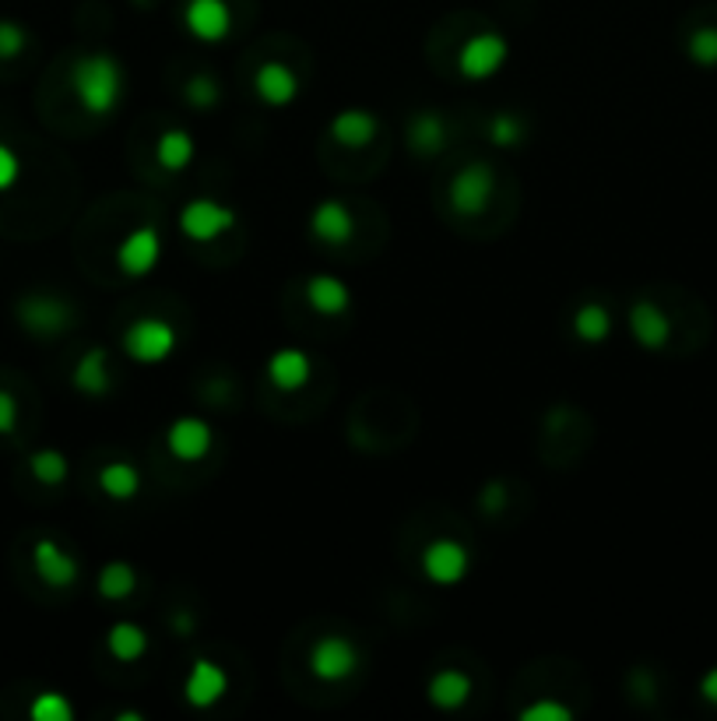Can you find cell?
<instances>
[{"instance_id": "5", "label": "cell", "mask_w": 717, "mask_h": 721, "mask_svg": "<svg viewBox=\"0 0 717 721\" xmlns=\"http://www.w3.org/2000/svg\"><path fill=\"white\" fill-rule=\"evenodd\" d=\"M229 230H236V212L222 201L193 198L180 208V233L193 243H211Z\"/></svg>"}, {"instance_id": "21", "label": "cell", "mask_w": 717, "mask_h": 721, "mask_svg": "<svg viewBox=\"0 0 717 721\" xmlns=\"http://www.w3.org/2000/svg\"><path fill=\"white\" fill-rule=\"evenodd\" d=\"M71 381H74L77 391L88 394V397H103V394H109V388H113V373H109V356H106V349L92 346L82 359H77V367H74V373H71Z\"/></svg>"}, {"instance_id": "4", "label": "cell", "mask_w": 717, "mask_h": 721, "mask_svg": "<svg viewBox=\"0 0 717 721\" xmlns=\"http://www.w3.org/2000/svg\"><path fill=\"white\" fill-rule=\"evenodd\" d=\"M496 198V173L489 162H468L451 180V208L461 215H482Z\"/></svg>"}, {"instance_id": "36", "label": "cell", "mask_w": 717, "mask_h": 721, "mask_svg": "<svg viewBox=\"0 0 717 721\" xmlns=\"http://www.w3.org/2000/svg\"><path fill=\"white\" fill-rule=\"evenodd\" d=\"M14 426H18V402L14 394L0 391V433H14Z\"/></svg>"}, {"instance_id": "39", "label": "cell", "mask_w": 717, "mask_h": 721, "mask_svg": "<svg viewBox=\"0 0 717 721\" xmlns=\"http://www.w3.org/2000/svg\"><path fill=\"white\" fill-rule=\"evenodd\" d=\"M172 626H177V634H190V630H193V616H190V613H177Z\"/></svg>"}, {"instance_id": "25", "label": "cell", "mask_w": 717, "mask_h": 721, "mask_svg": "<svg viewBox=\"0 0 717 721\" xmlns=\"http://www.w3.org/2000/svg\"><path fill=\"white\" fill-rule=\"evenodd\" d=\"M99 486L109 500L116 503H127L141 492V471L134 468L130 462H109L103 471H99Z\"/></svg>"}, {"instance_id": "29", "label": "cell", "mask_w": 717, "mask_h": 721, "mask_svg": "<svg viewBox=\"0 0 717 721\" xmlns=\"http://www.w3.org/2000/svg\"><path fill=\"white\" fill-rule=\"evenodd\" d=\"M183 96H187V103L193 109H215L222 103V85H219L215 74L201 71V74H193V78L187 82Z\"/></svg>"}, {"instance_id": "33", "label": "cell", "mask_w": 717, "mask_h": 721, "mask_svg": "<svg viewBox=\"0 0 717 721\" xmlns=\"http://www.w3.org/2000/svg\"><path fill=\"white\" fill-rule=\"evenodd\" d=\"M29 46V32L18 25V22H0V61H14V56H22Z\"/></svg>"}, {"instance_id": "20", "label": "cell", "mask_w": 717, "mask_h": 721, "mask_svg": "<svg viewBox=\"0 0 717 721\" xmlns=\"http://www.w3.org/2000/svg\"><path fill=\"white\" fill-rule=\"evenodd\" d=\"M425 697H430V704L440 711H457L468 704V697H472V676L461 669H440L433 672L430 687H425Z\"/></svg>"}, {"instance_id": "32", "label": "cell", "mask_w": 717, "mask_h": 721, "mask_svg": "<svg viewBox=\"0 0 717 721\" xmlns=\"http://www.w3.org/2000/svg\"><path fill=\"white\" fill-rule=\"evenodd\" d=\"M489 141L496 148H514L525 141V124H520L514 113H496L489 120Z\"/></svg>"}, {"instance_id": "19", "label": "cell", "mask_w": 717, "mask_h": 721, "mask_svg": "<svg viewBox=\"0 0 717 721\" xmlns=\"http://www.w3.org/2000/svg\"><path fill=\"white\" fill-rule=\"evenodd\" d=\"M306 303H309V310H317L320 317H338L352 307V289L335 275H314L306 282Z\"/></svg>"}, {"instance_id": "10", "label": "cell", "mask_w": 717, "mask_h": 721, "mask_svg": "<svg viewBox=\"0 0 717 721\" xmlns=\"http://www.w3.org/2000/svg\"><path fill=\"white\" fill-rule=\"evenodd\" d=\"M225 693H229V672L222 666H215L211 658L193 661L187 679H183V700H187V704L198 708V711H208V708H215Z\"/></svg>"}, {"instance_id": "11", "label": "cell", "mask_w": 717, "mask_h": 721, "mask_svg": "<svg viewBox=\"0 0 717 721\" xmlns=\"http://www.w3.org/2000/svg\"><path fill=\"white\" fill-rule=\"evenodd\" d=\"M166 447L177 462H201L215 447V430H211L198 415H183L166 430Z\"/></svg>"}, {"instance_id": "35", "label": "cell", "mask_w": 717, "mask_h": 721, "mask_svg": "<svg viewBox=\"0 0 717 721\" xmlns=\"http://www.w3.org/2000/svg\"><path fill=\"white\" fill-rule=\"evenodd\" d=\"M18 177H22V159L14 156V148L0 141V194L11 191V187L18 183Z\"/></svg>"}, {"instance_id": "17", "label": "cell", "mask_w": 717, "mask_h": 721, "mask_svg": "<svg viewBox=\"0 0 717 721\" xmlns=\"http://www.w3.org/2000/svg\"><path fill=\"white\" fill-rule=\"evenodd\" d=\"M309 233L317 240L331 243V246H341L356 236V215L352 208L338 198H327L314 208V215H309Z\"/></svg>"}, {"instance_id": "18", "label": "cell", "mask_w": 717, "mask_h": 721, "mask_svg": "<svg viewBox=\"0 0 717 721\" xmlns=\"http://www.w3.org/2000/svg\"><path fill=\"white\" fill-rule=\"evenodd\" d=\"M377 135H380V120L370 109H341L331 120V138L341 148H366L377 141Z\"/></svg>"}, {"instance_id": "37", "label": "cell", "mask_w": 717, "mask_h": 721, "mask_svg": "<svg viewBox=\"0 0 717 721\" xmlns=\"http://www.w3.org/2000/svg\"><path fill=\"white\" fill-rule=\"evenodd\" d=\"M700 697L707 700V704L717 708V669H710V672L700 679Z\"/></svg>"}, {"instance_id": "30", "label": "cell", "mask_w": 717, "mask_h": 721, "mask_svg": "<svg viewBox=\"0 0 717 721\" xmlns=\"http://www.w3.org/2000/svg\"><path fill=\"white\" fill-rule=\"evenodd\" d=\"M29 718L32 721H71L74 718V704L56 690L39 693L32 704H29Z\"/></svg>"}, {"instance_id": "15", "label": "cell", "mask_w": 717, "mask_h": 721, "mask_svg": "<svg viewBox=\"0 0 717 721\" xmlns=\"http://www.w3.org/2000/svg\"><path fill=\"white\" fill-rule=\"evenodd\" d=\"M309 377H314V359H309V352H303L296 346H285V349L271 352L267 381L275 384L278 391H285V394L303 391L309 384Z\"/></svg>"}, {"instance_id": "38", "label": "cell", "mask_w": 717, "mask_h": 721, "mask_svg": "<svg viewBox=\"0 0 717 721\" xmlns=\"http://www.w3.org/2000/svg\"><path fill=\"white\" fill-rule=\"evenodd\" d=\"M503 492H507V489H503L499 483H493V486L486 489V500H482V507H486V510H496V503L503 507Z\"/></svg>"}, {"instance_id": "14", "label": "cell", "mask_w": 717, "mask_h": 721, "mask_svg": "<svg viewBox=\"0 0 717 721\" xmlns=\"http://www.w3.org/2000/svg\"><path fill=\"white\" fill-rule=\"evenodd\" d=\"M254 92H257V99L264 106H275V109H285V106H293L296 96H299V78H296V71L282 64V61H267L257 67L254 74Z\"/></svg>"}, {"instance_id": "34", "label": "cell", "mask_w": 717, "mask_h": 721, "mask_svg": "<svg viewBox=\"0 0 717 721\" xmlns=\"http://www.w3.org/2000/svg\"><path fill=\"white\" fill-rule=\"evenodd\" d=\"M573 711L559 700H535V704L520 708V721H570Z\"/></svg>"}, {"instance_id": "12", "label": "cell", "mask_w": 717, "mask_h": 721, "mask_svg": "<svg viewBox=\"0 0 717 721\" xmlns=\"http://www.w3.org/2000/svg\"><path fill=\"white\" fill-rule=\"evenodd\" d=\"M183 22L193 40L201 43H222L232 32V8L225 0H190L183 11Z\"/></svg>"}, {"instance_id": "31", "label": "cell", "mask_w": 717, "mask_h": 721, "mask_svg": "<svg viewBox=\"0 0 717 721\" xmlns=\"http://www.w3.org/2000/svg\"><path fill=\"white\" fill-rule=\"evenodd\" d=\"M686 53H689L693 64L717 67V29H714V25L696 29V32L689 35V43H686Z\"/></svg>"}, {"instance_id": "2", "label": "cell", "mask_w": 717, "mask_h": 721, "mask_svg": "<svg viewBox=\"0 0 717 721\" xmlns=\"http://www.w3.org/2000/svg\"><path fill=\"white\" fill-rule=\"evenodd\" d=\"M177 346H180V331L162 317H138L124 331V356L141 367L166 363V359L177 352Z\"/></svg>"}, {"instance_id": "3", "label": "cell", "mask_w": 717, "mask_h": 721, "mask_svg": "<svg viewBox=\"0 0 717 721\" xmlns=\"http://www.w3.org/2000/svg\"><path fill=\"white\" fill-rule=\"evenodd\" d=\"M14 317L22 320V328L35 338H56L64 335L71 325V303L61 296H46V293H32L14 303Z\"/></svg>"}, {"instance_id": "7", "label": "cell", "mask_w": 717, "mask_h": 721, "mask_svg": "<svg viewBox=\"0 0 717 721\" xmlns=\"http://www.w3.org/2000/svg\"><path fill=\"white\" fill-rule=\"evenodd\" d=\"M468 571H472V553L457 539H433L422 549V574L440 587L461 584L468 577Z\"/></svg>"}, {"instance_id": "1", "label": "cell", "mask_w": 717, "mask_h": 721, "mask_svg": "<svg viewBox=\"0 0 717 721\" xmlns=\"http://www.w3.org/2000/svg\"><path fill=\"white\" fill-rule=\"evenodd\" d=\"M71 88L92 117H109L124 99V67L109 53H85L71 71Z\"/></svg>"}, {"instance_id": "28", "label": "cell", "mask_w": 717, "mask_h": 721, "mask_svg": "<svg viewBox=\"0 0 717 721\" xmlns=\"http://www.w3.org/2000/svg\"><path fill=\"white\" fill-rule=\"evenodd\" d=\"M29 471H32V479H35V483H43V486H61V483L67 479L71 465H67V458H64L61 450L46 447V450H35L32 458H29Z\"/></svg>"}, {"instance_id": "22", "label": "cell", "mask_w": 717, "mask_h": 721, "mask_svg": "<svg viewBox=\"0 0 717 721\" xmlns=\"http://www.w3.org/2000/svg\"><path fill=\"white\" fill-rule=\"evenodd\" d=\"M447 145V124H443L440 113L422 109L409 120V148L415 156H436V151Z\"/></svg>"}, {"instance_id": "40", "label": "cell", "mask_w": 717, "mask_h": 721, "mask_svg": "<svg viewBox=\"0 0 717 721\" xmlns=\"http://www.w3.org/2000/svg\"><path fill=\"white\" fill-rule=\"evenodd\" d=\"M120 721H141V711H120Z\"/></svg>"}, {"instance_id": "26", "label": "cell", "mask_w": 717, "mask_h": 721, "mask_svg": "<svg viewBox=\"0 0 717 721\" xmlns=\"http://www.w3.org/2000/svg\"><path fill=\"white\" fill-rule=\"evenodd\" d=\"M573 335L580 341H588V346H598V341H605L612 335V314L602 303H584V307H577L573 314Z\"/></svg>"}, {"instance_id": "8", "label": "cell", "mask_w": 717, "mask_h": 721, "mask_svg": "<svg viewBox=\"0 0 717 721\" xmlns=\"http://www.w3.org/2000/svg\"><path fill=\"white\" fill-rule=\"evenodd\" d=\"M306 666L320 682H341L359 669V651L348 637H320L309 648Z\"/></svg>"}, {"instance_id": "6", "label": "cell", "mask_w": 717, "mask_h": 721, "mask_svg": "<svg viewBox=\"0 0 717 721\" xmlns=\"http://www.w3.org/2000/svg\"><path fill=\"white\" fill-rule=\"evenodd\" d=\"M510 46L499 32H478L457 53V74L468 82H489L493 74L507 64Z\"/></svg>"}, {"instance_id": "27", "label": "cell", "mask_w": 717, "mask_h": 721, "mask_svg": "<svg viewBox=\"0 0 717 721\" xmlns=\"http://www.w3.org/2000/svg\"><path fill=\"white\" fill-rule=\"evenodd\" d=\"M95 587H99V595L109 598V602H120L127 595H134V587H138V574H134V566L124 563V560H113L106 563L99 577H95Z\"/></svg>"}, {"instance_id": "13", "label": "cell", "mask_w": 717, "mask_h": 721, "mask_svg": "<svg viewBox=\"0 0 717 721\" xmlns=\"http://www.w3.org/2000/svg\"><path fill=\"white\" fill-rule=\"evenodd\" d=\"M32 566H35L39 581L50 584V587H71L77 581V574H82L77 560L53 539H39L32 545Z\"/></svg>"}, {"instance_id": "9", "label": "cell", "mask_w": 717, "mask_h": 721, "mask_svg": "<svg viewBox=\"0 0 717 721\" xmlns=\"http://www.w3.org/2000/svg\"><path fill=\"white\" fill-rule=\"evenodd\" d=\"M162 261V236L155 225H138V230H130L120 246H116V264H120V272L130 275V278H145L159 268Z\"/></svg>"}, {"instance_id": "24", "label": "cell", "mask_w": 717, "mask_h": 721, "mask_svg": "<svg viewBox=\"0 0 717 721\" xmlns=\"http://www.w3.org/2000/svg\"><path fill=\"white\" fill-rule=\"evenodd\" d=\"M106 648H109V655H113L116 661H138V658H145V651H148L145 626L130 623V619L113 623L109 634H106Z\"/></svg>"}, {"instance_id": "23", "label": "cell", "mask_w": 717, "mask_h": 721, "mask_svg": "<svg viewBox=\"0 0 717 721\" xmlns=\"http://www.w3.org/2000/svg\"><path fill=\"white\" fill-rule=\"evenodd\" d=\"M193 156H198V145H193V138L183 127H172L155 141V159H159L166 173H183V169L193 162Z\"/></svg>"}, {"instance_id": "16", "label": "cell", "mask_w": 717, "mask_h": 721, "mask_svg": "<svg viewBox=\"0 0 717 721\" xmlns=\"http://www.w3.org/2000/svg\"><path fill=\"white\" fill-rule=\"evenodd\" d=\"M630 335H633L636 346H644V349L657 352V349L668 346L672 320H668V314H665L662 307H657V303L636 299L633 307H630Z\"/></svg>"}]
</instances>
